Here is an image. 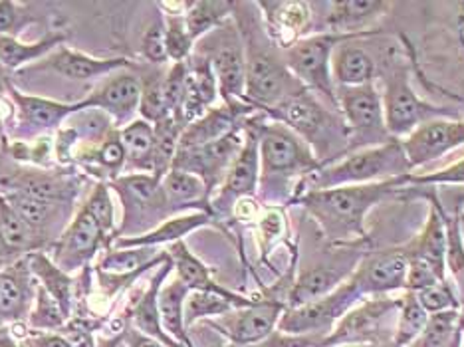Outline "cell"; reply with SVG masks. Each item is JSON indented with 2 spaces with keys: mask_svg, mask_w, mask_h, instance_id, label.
I'll return each instance as SVG.
<instances>
[{
  "mask_svg": "<svg viewBox=\"0 0 464 347\" xmlns=\"http://www.w3.org/2000/svg\"><path fill=\"white\" fill-rule=\"evenodd\" d=\"M411 175V173H409ZM409 175L387 178L379 183L345 185L308 191L296 197V201L318 220L324 236L332 245H352L367 238L365 217L379 201L395 195L409 185Z\"/></svg>",
  "mask_w": 464,
  "mask_h": 347,
  "instance_id": "1",
  "label": "cell"
},
{
  "mask_svg": "<svg viewBox=\"0 0 464 347\" xmlns=\"http://www.w3.org/2000/svg\"><path fill=\"white\" fill-rule=\"evenodd\" d=\"M411 165L403 151V143L397 140H389L383 145L365 147L362 151L347 155L343 161L334 165H324L318 171L304 177L300 188L302 193L324 191V188L345 187V185H365L379 183L387 178L409 175ZM298 195V197H300Z\"/></svg>",
  "mask_w": 464,
  "mask_h": 347,
  "instance_id": "2",
  "label": "cell"
},
{
  "mask_svg": "<svg viewBox=\"0 0 464 347\" xmlns=\"http://www.w3.org/2000/svg\"><path fill=\"white\" fill-rule=\"evenodd\" d=\"M266 113L274 121L286 125L288 130L296 133L322 165L337 138L350 141L345 123L335 120V115L325 110L308 88L274 105V108L266 110Z\"/></svg>",
  "mask_w": 464,
  "mask_h": 347,
  "instance_id": "3",
  "label": "cell"
},
{
  "mask_svg": "<svg viewBox=\"0 0 464 347\" xmlns=\"http://www.w3.org/2000/svg\"><path fill=\"white\" fill-rule=\"evenodd\" d=\"M258 135V155H260V175L262 183L288 178L294 175L308 177L318 171L322 163L314 151L305 145L296 133L282 123H270L256 128Z\"/></svg>",
  "mask_w": 464,
  "mask_h": 347,
  "instance_id": "4",
  "label": "cell"
},
{
  "mask_svg": "<svg viewBox=\"0 0 464 347\" xmlns=\"http://www.w3.org/2000/svg\"><path fill=\"white\" fill-rule=\"evenodd\" d=\"M362 36H343L334 33H320L305 36L286 50V66L304 88L318 92L337 108L335 83L332 78V58L337 44Z\"/></svg>",
  "mask_w": 464,
  "mask_h": 347,
  "instance_id": "5",
  "label": "cell"
},
{
  "mask_svg": "<svg viewBox=\"0 0 464 347\" xmlns=\"http://www.w3.org/2000/svg\"><path fill=\"white\" fill-rule=\"evenodd\" d=\"M302 90L305 88L288 70L286 62H282L268 50L255 48L252 44L248 46L245 101L250 108L266 111Z\"/></svg>",
  "mask_w": 464,
  "mask_h": 347,
  "instance_id": "6",
  "label": "cell"
},
{
  "mask_svg": "<svg viewBox=\"0 0 464 347\" xmlns=\"http://www.w3.org/2000/svg\"><path fill=\"white\" fill-rule=\"evenodd\" d=\"M362 298L363 294L350 275V278L342 282L328 296L305 304V306L300 308H288L282 313L278 330L284 335H296V338L332 332L334 323L342 320L353 308V304Z\"/></svg>",
  "mask_w": 464,
  "mask_h": 347,
  "instance_id": "7",
  "label": "cell"
},
{
  "mask_svg": "<svg viewBox=\"0 0 464 347\" xmlns=\"http://www.w3.org/2000/svg\"><path fill=\"white\" fill-rule=\"evenodd\" d=\"M200 56L213 66L218 83V93L227 105H240L245 101L246 82V50L242 44L238 28L232 23L220 24L210 33V44Z\"/></svg>",
  "mask_w": 464,
  "mask_h": 347,
  "instance_id": "8",
  "label": "cell"
},
{
  "mask_svg": "<svg viewBox=\"0 0 464 347\" xmlns=\"http://www.w3.org/2000/svg\"><path fill=\"white\" fill-rule=\"evenodd\" d=\"M383 100L385 130L393 138L413 133L420 125L432 120H442L449 113L445 108H437L425 100H420L415 90L411 88L405 70H397L387 78Z\"/></svg>",
  "mask_w": 464,
  "mask_h": 347,
  "instance_id": "9",
  "label": "cell"
},
{
  "mask_svg": "<svg viewBox=\"0 0 464 347\" xmlns=\"http://www.w3.org/2000/svg\"><path fill=\"white\" fill-rule=\"evenodd\" d=\"M335 98L350 141L372 140L377 145L387 143L383 140L387 135L383 100L373 83L360 88H337Z\"/></svg>",
  "mask_w": 464,
  "mask_h": 347,
  "instance_id": "10",
  "label": "cell"
},
{
  "mask_svg": "<svg viewBox=\"0 0 464 347\" xmlns=\"http://www.w3.org/2000/svg\"><path fill=\"white\" fill-rule=\"evenodd\" d=\"M110 185L120 193L123 201V227L115 233V236L130 235L131 225L141 220H150V223H160V220L171 210L169 207L161 178L150 173H131L113 178Z\"/></svg>",
  "mask_w": 464,
  "mask_h": 347,
  "instance_id": "11",
  "label": "cell"
},
{
  "mask_svg": "<svg viewBox=\"0 0 464 347\" xmlns=\"http://www.w3.org/2000/svg\"><path fill=\"white\" fill-rule=\"evenodd\" d=\"M245 135L246 131L242 133V130L237 128L227 133L225 138L197 147V149L177 151L173 169L197 175L207 185L208 193H213V188L220 181H225L232 161L238 157L242 145H245Z\"/></svg>",
  "mask_w": 464,
  "mask_h": 347,
  "instance_id": "12",
  "label": "cell"
},
{
  "mask_svg": "<svg viewBox=\"0 0 464 347\" xmlns=\"http://www.w3.org/2000/svg\"><path fill=\"white\" fill-rule=\"evenodd\" d=\"M284 312H286V304L280 300H258L252 306L232 310L215 320H207V323L227 335L232 343L248 347L268 340Z\"/></svg>",
  "mask_w": 464,
  "mask_h": 347,
  "instance_id": "13",
  "label": "cell"
},
{
  "mask_svg": "<svg viewBox=\"0 0 464 347\" xmlns=\"http://www.w3.org/2000/svg\"><path fill=\"white\" fill-rule=\"evenodd\" d=\"M393 308H399V300L375 296L352 308L337 322L335 328L320 342V347L342 343H375L382 330V322Z\"/></svg>",
  "mask_w": 464,
  "mask_h": 347,
  "instance_id": "14",
  "label": "cell"
},
{
  "mask_svg": "<svg viewBox=\"0 0 464 347\" xmlns=\"http://www.w3.org/2000/svg\"><path fill=\"white\" fill-rule=\"evenodd\" d=\"M401 143H403V151L411 169L423 167L464 145V121L432 120L420 125Z\"/></svg>",
  "mask_w": 464,
  "mask_h": 347,
  "instance_id": "15",
  "label": "cell"
},
{
  "mask_svg": "<svg viewBox=\"0 0 464 347\" xmlns=\"http://www.w3.org/2000/svg\"><path fill=\"white\" fill-rule=\"evenodd\" d=\"M105 240H108V235L96 223V218L82 207L54 246V265L68 275V272L90 262L105 245Z\"/></svg>",
  "mask_w": 464,
  "mask_h": 347,
  "instance_id": "16",
  "label": "cell"
},
{
  "mask_svg": "<svg viewBox=\"0 0 464 347\" xmlns=\"http://www.w3.org/2000/svg\"><path fill=\"white\" fill-rule=\"evenodd\" d=\"M409 258L405 248H393L375 252L365 258L355 272H352L353 282L360 286L362 294L372 296H383L387 292L405 290Z\"/></svg>",
  "mask_w": 464,
  "mask_h": 347,
  "instance_id": "17",
  "label": "cell"
},
{
  "mask_svg": "<svg viewBox=\"0 0 464 347\" xmlns=\"http://www.w3.org/2000/svg\"><path fill=\"white\" fill-rule=\"evenodd\" d=\"M258 181H260L258 135L255 128L252 130L246 128L245 145H242L237 159L232 161L213 207L217 210H230L240 201V198L252 197L256 193Z\"/></svg>",
  "mask_w": 464,
  "mask_h": 347,
  "instance_id": "18",
  "label": "cell"
},
{
  "mask_svg": "<svg viewBox=\"0 0 464 347\" xmlns=\"http://www.w3.org/2000/svg\"><path fill=\"white\" fill-rule=\"evenodd\" d=\"M34 280L28 255L0 270V328L5 323L24 320L26 315L30 318Z\"/></svg>",
  "mask_w": 464,
  "mask_h": 347,
  "instance_id": "19",
  "label": "cell"
},
{
  "mask_svg": "<svg viewBox=\"0 0 464 347\" xmlns=\"http://www.w3.org/2000/svg\"><path fill=\"white\" fill-rule=\"evenodd\" d=\"M82 110H102L110 113L115 125L133 121L135 111H140L141 103V82L133 73H121L113 80L105 82L96 92H92L86 100H82Z\"/></svg>",
  "mask_w": 464,
  "mask_h": 347,
  "instance_id": "20",
  "label": "cell"
},
{
  "mask_svg": "<svg viewBox=\"0 0 464 347\" xmlns=\"http://www.w3.org/2000/svg\"><path fill=\"white\" fill-rule=\"evenodd\" d=\"M5 86L10 93V100L16 105L18 113V128L24 130L30 135L44 133L56 130L58 125L64 123L72 113L82 111V103H62L40 96H26L18 92L14 86L5 82Z\"/></svg>",
  "mask_w": 464,
  "mask_h": 347,
  "instance_id": "21",
  "label": "cell"
},
{
  "mask_svg": "<svg viewBox=\"0 0 464 347\" xmlns=\"http://www.w3.org/2000/svg\"><path fill=\"white\" fill-rule=\"evenodd\" d=\"M133 66L135 64L128 58H93L66 46H60L50 56L42 60L34 70H50L72 82H88L115 70H128Z\"/></svg>",
  "mask_w": 464,
  "mask_h": 347,
  "instance_id": "22",
  "label": "cell"
},
{
  "mask_svg": "<svg viewBox=\"0 0 464 347\" xmlns=\"http://www.w3.org/2000/svg\"><path fill=\"white\" fill-rule=\"evenodd\" d=\"M218 93V83L215 78L213 66L205 56H191L187 60V90L185 101L179 120L185 128L188 123L203 118L210 111V105L215 103Z\"/></svg>",
  "mask_w": 464,
  "mask_h": 347,
  "instance_id": "23",
  "label": "cell"
},
{
  "mask_svg": "<svg viewBox=\"0 0 464 347\" xmlns=\"http://www.w3.org/2000/svg\"><path fill=\"white\" fill-rule=\"evenodd\" d=\"M262 10H266V28L274 40V44L288 50L296 44L312 28L310 5L305 3H260Z\"/></svg>",
  "mask_w": 464,
  "mask_h": 347,
  "instance_id": "24",
  "label": "cell"
},
{
  "mask_svg": "<svg viewBox=\"0 0 464 347\" xmlns=\"http://www.w3.org/2000/svg\"><path fill=\"white\" fill-rule=\"evenodd\" d=\"M405 250L409 258L423 262L439 280H447V220L440 207H430L423 233Z\"/></svg>",
  "mask_w": 464,
  "mask_h": 347,
  "instance_id": "25",
  "label": "cell"
},
{
  "mask_svg": "<svg viewBox=\"0 0 464 347\" xmlns=\"http://www.w3.org/2000/svg\"><path fill=\"white\" fill-rule=\"evenodd\" d=\"M250 110V105H227L225 108H217L205 113L203 118L188 123L187 128L181 133V140H179V149L177 151H188V149H197V147H203L210 141H217L220 138H225L227 133L232 130H237L240 113H246Z\"/></svg>",
  "mask_w": 464,
  "mask_h": 347,
  "instance_id": "26",
  "label": "cell"
},
{
  "mask_svg": "<svg viewBox=\"0 0 464 347\" xmlns=\"http://www.w3.org/2000/svg\"><path fill=\"white\" fill-rule=\"evenodd\" d=\"M173 270V262L171 256H169L160 272H157L155 278L151 280L150 288L143 292L141 300L135 304L133 310H131V322L135 325L137 332H141L145 335H150V338H155L157 342H161L167 347H183L179 342H175L171 335H169L163 330V323H161V315H160V306H157V298H160V292L163 288V282L167 280L169 272Z\"/></svg>",
  "mask_w": 464,
  "mask_h": 347,
  "instance_id": "27",
  "label": "cell"
},
{
  "mask_svg": "<svg viewBox=\"0 0 464 347\" xmlns=\"http://www.w3.org/2000/svg\"><path fill=\"white\" fill-rule=\"evenodd\" d=\"M210 220H213V213H208V210L169 218L161 227H157L145 235L118 238L113 243V248H140V246L155 248L160 245H173V243H179V240H183L185 235L208 225Z\"/></svg>",
  "mask_w": 464,
  "mask_h": 347,
  "instance_id": "28",
  "label": "cell"
},
{
  "mask_svg": "<svg viewBox=\"0 0 464 347\" xmlns=\"http://www.w3.org/2000/svg\"><path fill=\"white\" fill-rule=\"evenodd\" d=\"M330 6L332 10L325 18L328 33L343 36H365L367 33L357 28L373 23L389 10V5L379 0H345V3H332Z\"/></svg>",
  "mask_w": 464,
  "mask_h": 347,
  "instance_id": "29",
  "label": "cell"
},
{
  "mask_svg": "<svg viewBox=\"0 0 464 347\" xmlns=\"http://www.w3.org/2000/svg\"><path fill=\"white\" fill-rule=\"evenodd\" d=\"M167 252L169 256H171L173 268L177 270V278L181 280L191 292H213L232 300L245 298L240 296V294L223 288L220 284H217L213 278H210V270L193 255L191 250H188V246L183 243V240L173 243Z\"/></svg>",
  "mask_w": 464,
  "mask_h": 347,
  "instance_id": "30",
  "label": "cell"
},
{
  "mask_svg": "<svg viewBox=\"0 0 464 347\" xmlns=\"http://www.w3.org/2000/svg\"><path fill=\"white\" fill-rule=\"evenodd\" d=\"M375 62L369 52L355 44H343L334 52L332 78L337 88H360L373 83Z\"/></svg>",
  "mask_w": 464,
  "mask_h": 347,
  "instance_id": "31",
  "label": "cell"
},
{
  "mask_svg": "<svg viewBox=\"0 0 464 347\" xmlns=\"http://www.w3.org/2000/svg\"><path fill=\"white\" fill-rule=\"evenodd\" d=\"M347 270L335 266H315L302 272L288 292V308H300L305 304L328 296L347 278ZM286 308V310H288Z\"/></svg>",
  "mask_w": 464,
  "mask_h": 347,
  "instance_id": "32",
  "label": "cell"
},
{
  "mask_svg": "<svg viewBox=\"0 0 464 347\" xmlns=\"http://www.w3.org/2000/svg\"><path fill=\"white\" fill-rule=\"evenodd\" d=\"M120 140L125 149V165L128 169L153 175V151H155V125L141 120L120 130Z\"/></svg>",
  "mask_w": 464,
  "mask_h": 347,
  "instance_id": "33",
  "label": "cell"
},
{
  "mask_svg": "<svg viewBox=\"0 0 464 347\" xmlns=\"http://www.w3.org/2000/svg\"><path fill=\"white\" fill-rule=\"evenodd\" d=\"M188 294H191V290L181 280L175 278L173 282L165 284L160 292V298H157L163 330L183 347H193L185 328V302Z\"/></svg>",
  "mask_w": 464,
  "mask_h": 347,
  "instance_id": "34",
  "label": "cell"
},
{
  "mask_svg": "<svg viewBox=\"0 0 464 347\" xmlns=\"http://www.w3.org/2000/svg\"><path fill=\"white\" fill-rule=\"evenodd\" d=\"M66 34L64 33H50L48 36L36 42H20L18 38L0 36V66L6 70H18L30 62L50 56L52 52L64 46Z\"/></svg>",
  "mask_w": 464,
  "mask_h": 347,
  "instance_id": "35",
  "label": "cell"
},
{
  "mask_svg": "<svg viewBox=\"0 0 464 347\" xmlns=\"http://www.w3.org/2000/svg\"><path fill=\"white\" fill-rule=\"evenodd\" d=\"M30 270H33L34 278L40 282V286L44 288L52 298L58 302L62 312L66 313V318L72 310V280L64 270H60L54 262H52L42 252H30L28 255Z\"/></svg>",
  "mask_w": 464,
  "mask_h": 347,
  "instance_id": "36",
  "label": "cell"
},
{
  "mask_svg": "<svg viewBox=\"0 0 464 347\" xmlns=\"http://www.w3.org/2000/svg\"><path fill=\"white\" fill-rule=\"evenodd\" d=\"M256 302L258 300H250V298L232 300L213 292H191L185 302V328L193 325L197 320L218 318V315H225L238 308L252 306V304Z\"/></svg>",
  "mask_w": 464,
  "mask_h": 347,
  "instance_id": "37",
  "label": "cell"
},
{
  "mask_svg": "<svg viewBox=\"0 0 464 347\" xmlns=\"http://www.w3.org/2000/svg\"><path fill=\"white\" fill-rule=\"evenodd\" d=\"M161 187L169 207H187L208 201V188L197 175L181 169H171L163 178Z\"/></svg>",
  "mask_w": 464,
  "mask_h": 347,
  "instance_id": "38",
  "label": "cell"
},
{
  "mask_svg": "<svg viewBox=\"0 0 464 347\" xmlns=\"http://www.w3.org/2000/svg\"><path fill=\"white\" fill-rule=\"evenodd\" d=\"M185 8L187 10L183 14H185L188 34H191L193 40L197 42L205 34L213 33V30H217L220 24H225L235 5L232 3H187Z\"/></svg>",
  "mask_w": 464,
  "mask_h": 347,
  "instance_id": "39",
  "label": "cell"
},
{
  "mask_svg": "<svg viewBox=\"0 0 464 347\" xmlns=\"http://www.w3.org/2000/svg\"><path fill=\"white\" fill-rule=\"evenodd\" d=\"M427 322H429V313L423 306H420V302L417 300V294L407 290L403 294V298H399V323L393 338L395 347H407L415 340H419Z\"/></svg>",
  "mask_w": 464,
  "mask_h": 347,
  "instance_id": "40",
  "label": "cell"
},
{
  "mask_svg": "<svg viewBox=\"0 0 464 347\" xmlns=\"http://www.w3.org/2000/svg\"><path fill=\"white\" fill-rule=\"evenodd\" d=\"M165 20V46H167V58L173 60V64H181L191 58V52L195 46L193 36L188 34V28L185 23L183 13H167Z\"/></svg>",
  "mask_w": 464,
  "mask_h": 347,
  "instance_id": "41",
  "label": "cell"
},
{
  "mask_svg": "<svg viewBox=\"0 0 464 347\" xmlns=\"http://www.w3.org/2000/svg\"><path fill=\"white\" fill-rule=\"evenodd\" d=\"M140 113L145 121H150L153 125L173 118L171 111H169V108H167V101H165L161 76H155L153 73V76H150V80L141 82Z\"/></svg>",
  "mask_w": 464,
  "mask_h": 347,
  "instance_id": "42",
  "label": "cell"
},
{
  "mask_svg": "<svg viewBox=\"0 0 464 347\" xmlns=\"http://www.w3.org/2000/svg\"><path fill=\"white\" fill-rule=\"evenodd\" d=\"M460 325V315L457 310H447L429 315L423 333L419 338V347H445L457 328Z\"/></svg>",
  "mask_w": 464,
  "mask_h": 347,
  "instance_id": "43",
  "label": "cell"
},
{
  "mask_svg": "<svg viewBox=\"0 0 464 347\" xmlns=\"http://www.w3.org/2000/svg\"><path fill=\"white\" fill-rule=\"evenodd\" d=\"M66 313L62 312L58 302L36 284V308L30 313V325L34 330H58L64 325Z\"/></svg>",
  "mask_w": 464,
  "mask_h": 347,
  "instance_id": "44",
  "label": "cell"
},
{
  "mask_svg": "<svg viewBox=\"0 0 464 347\" xmlns=\"http://www.w3.org/2000/svg\"><path fill=\"white\" fill-rule=\"evenodd\" d=\"M93 161L100 163L103 169H108L111 173V181L118 178V173H121L125 167V149L121 145L118 130L105 135V140L98 147L96 155H93Z\"/></svg>",
  "mask_w": 464,
  "mask_h": 347,
  "instance_id": "45",
  "label": "cell"
},
{
  "mask_svg": "<svg viewBox=\"0 0 464 347\" xmlns=\"http://www.w3.org/2000/svg\"><path fill=\"white\" fill-rule=\"evenodd\" d=\"M185 90H187V62H181V64H173V68L169 70L167 76L163 78L165 101L173 118H179V113H181L183 101H185Z\"/></svg>",
  "mask_w": 464,
  "mask_h": 347,
  "instance_id": "46",
  "label": "cell"
},
{
  "mask_svg": "<svg viewBox=\"0 0 464 347\" xmlns=\"http://www.w3.org/2000/svg\"><path fill=\"white\" fill-rule=\"evenodd\" d=\"M415 294H417V300L420 302V306L427 310V313H439V312L459 308L455 292H452L447 280L432 284V286L419 290Z\"/></svg>",
  "mask_w": 464,
  "mask_h": 347,
  "instance_id": "47",
  "label": "cell"
},
{
  "mask_svg": "<svg viewBox=\"0 0 464 347\" xmlns=\"http://www.w3.org/2000/svg\"><path fill=\"white\" fill-rule=\"evenodd\" d=\"M83 208L96 218V223L102 227L105 235L110 236V233H113V203H111L108 185L100 183L96 188H93V193L90 195L88 203L83 205Z\"/></svg>",
  "mask_w": 464,
  "mask_h": 347,
  "instance_id": "48",
  "label": "cell"
},
{
  "mask_svg": "<svg viewBox=\"0 0 464 347\" xmlns=\"http://www.w3.org/2000/svg\"><path fill=\"white\" fill-rule=\"evenodd\" d=\"M141 50L143 58L150 62V64H165L167 58V46H165V20L160 16L157 20L147 26L141 38Z\"/></svg>",
  "mask_w": 464,
  "mask_h": 347,
  "instance_id": "49",
  "label": "cell"
},
{
  "mask_svg": "<svg viewBox=\"0 0 464 347\" xmlns=\"http://www.w3.org/2000/svg\"><path fill=\"white\" fill-rule=\"evenodd\" d=\"M34 18L26 13L24 5L0 0V36L16 38V34Z\"/></svg>",
  "mask_w": 464,
  "mask_h": 347,
  "instance_id": "50",
  "label": "cell"
},
{
  "mask_svg": "<svg viewBox=\"0 0 464 347\" xmlns=\"http://www.w3.org/2000/svg\"><path fill=\"white\" fill-rule=\"evenodd\" d=\"M447 220V217H445ZM447 266L459 275L464 268V245L460 238V228L457 220H447Z\"/></svg>",
  "mask_w": 464,
  "mask_h": 347,
  "instance_id": "51",
  "label": "cell"
},
{
  "mask_svg": "<svg viewBox=\"0 0 464 347\" xmlns=\"http://www.w3.org/2000/svg\"><path fill=\"white\" fill-rule=\"evenodd\" d=\"M439 185V183H464V159L445 171L432 175H409V185Z\"/></svg>",
  "mask_w": 464,
  "mask_h": 347,
  "instance_id": "52",
  "label": "cell"
},
{
  "mask_svg": "<svg viewBox=\"0 0 464 347\" xmlns=\"http://www.w3.org/2000/svg\"><path fill=\"white\" fill-rule=\"evenodd\" d=\"M24 347H73L68 338L56 333H34L24 342Z\"/></svg>",
  "mask_w": 464,
  "mask_h": 347,
  "instance_id": "53",
  "label": "cell"
},
{
  "mask_svg": "<svg viewBox=\"0 0 464 347\" xmlns=\"http://www.w3.org/2000/svg\"><path fill=\"white\" fill-rule=\"evenodd\" d=\"M282 215L280 213H276V210H270V213L262 218V223H260V228H262V236L265 238H274L276 235H280L282 233V227H284V223H282Z\"/></svg>",
  "mask_w": 464,
  "mask_h": 347,
  "instance_id": "54",
  "label": "cell"
},
{
  "mask_svg": "<svg viewBox=\"0 0 464 347\" xmlns=\"http://www.w3.org/2000/svg\"><path fill=\"white\" fill-rule=\"evenodd\" d=\"M125 342H128V347H167L155 338H150V335H145L133 328L125 330Z\"/></svg>",
  "mask_w": 464,
  "mask_h": 347,
  "instance_id": "55",
  "label": "cell"
},
{
  "mask_svg": "<svg viewBox=\"0 0 464 347\" xmlns=\"http://www.w3.org/2000/svg\"><path fill=\"white\" fill-rule=\"evenodd\" d=\"M125 340V330L118 335H110V338H98L96 347H120V343Z\"/></svg>",
  "mask_w": 464,
  "mask_h": 347,
  "instance_id": "56",
  "label": "cell"
},
{
  "mask_svg": "<svg viewBox=\"0 0 464 347\" xmlns=\"http://www.w3.org/2000/svg\"><path fill=\"white\" fill-rule=\"evenodd\" d=\"M14 256V252L8 248V245L5 243V236L3 233H0V270H3L5 266H8L6 262Z\"/></svg>",
  "mask_w": 464,
  "mask_h": 347,
  "instance_id": "57",
  "label": "cell"
},
{
  "mask_svg": "<svg viewBox=\"0 0 464 347\" xmlns=\"http://www.w3.org/2000/svg\"><path fill=\"white\" fill-rule=\"evenodd\" d=\"M0 347H18L16 342L13 340V335L8 333V330L0 328Z\"/></svg>",
  "mask_w": 464,
  "mask_h": 347,
  "instance_id": "58",
  "label": "cell"
},
{
  "mask_svg": "<svg viewBox=\"0 0 464 347\" xmlns=\"http://www.w3.org/2000/svg\"><path fill=\"white\" fill-rule=\"evenodd\" d=\"M445 347H462V322H460V325L457 328L455 335H452L450 342Z\"/></svg>",
  "mask_w": 464,
  "mask_h": 347,
  "instance_id": "59",
  "label": "cell"
},
{
  "mask_svg": "<svg viewBox=\"0 0 464 347\" xmlns=\"http://www.w3.org/2000/svg\"><path fill=\"white\" fill-rule=\"evenodd\" d=\"M460 322H462V338H464V313L460 315ZM462 347H464V342H462Z\"/></svg>",
  "mask_w": 464,
  "mask_h": 347,
  "instance_id": "60",
  "label": "cell"
}]
</instances>
